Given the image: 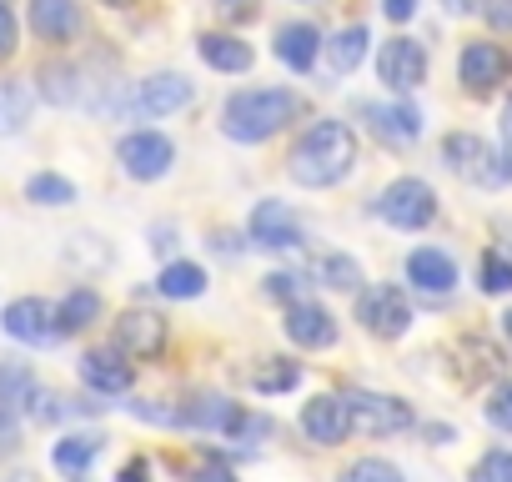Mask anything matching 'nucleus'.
<instances>
[{"label": "nucleus", "mask_w": 512, "mask_h": 482, "mask_svg": "<svg viewBox=\"0 0 512 482\" xmlns=\"http://www.w3.org/2000/svg\"><path fill=\"white\" fill-rule=\"evenodd\" d=\"M81 382L101 397H126L131 392V357H121L116 347H96L81 357Z\"/></svg>", "instance_id": "nucleus-17"}, {"label": "nucleus", "mask_w": 512, "mask_h": 482, "mask_svg": "<svg viewBox=\"0 0 512 482\" xmlns=\"http://www.w3.org/2000/svg\"><path fill=\"white\" fill-rule=\"evenodd\" d=\"M31 111H36V91L26 81H0V136L26 131Z\"/></svg>", "instance_id": "nucleus-21"}, {"label": "nucleus", "mask_w": 512, "mask_h": 482, "mask_svg": "<svg viewBox=\"0 0 512 482\" xmlns=\"http://www.w3.org/2000/svg\"><path fill=\"white\" fill-rule=\"evenodd\" d=\"M191 482H236V477H231L226 467H216V462H206V467H196V472H191Z\"/></svg>", "instance_id": "nucleus-38"}, {"label": "nucleus", "mask_w": 512, "mask_h": 482, "mask_svg": "<svg viewBox=\"0 0 512 482\" xmlns=\"http://www.w3.org/2000/svg\"><path fill=\"white\" fill-rule=\"evenodd\" d=\"M116 482H151V467H146V457H136V462H126V467L116 472Z\"/></svg>", "instance_id": "nucleus-37"}, {"label": "nucleus", "mask_w": 512, "mask_h": 482, "mask_svg": "<svg viewBox=\"0 0 512 482\" xmlns=\"http://www.w3.org/2000/svg\"><path fill=\"white\" fill-rule=\"evenodd\" d=\"M287 337H292L297 347H307V352H322V347L337 342V317H332L322 302L297 297V302H287Z\"/></svg>", "instance_id": "nucleus-15"}, {"label": "nucleus", "mask_w": 512, "mask_h": 482, "mask_svg": "<svg viewBox=\"0 0 512 482\" xmlns=\"http://www.w3.org/2000/svg\"><path fill=\"white\" fill-rule=\"evenodd\" d=\"M312 277L327 282V287H337V292H362V267H357L352 257H337V252L317 257V262H312Z\"/></svg>", "instance_id": "nucleus-26"}, {"label": "nucleus", "mask_w": 512, "mask_h": 482, "mask_svg": "<svg viewBox=\"0 0 512 482\" xmlns=\"http://www.w3.org/2000/svg\"><path fill=\"white\" fill-rule=\"evenodd\" d=\"M216 11H221V16H241V21H246V16H256L251 0H216Z\"/></svg>", "instance_id": "nucleus-39"}, {"label": "nucleus", "mask_w": 512, "mask_h": 482, "mask_svg": "<svg viewBox=\"0 0 512 482\" xmlns=\"http://www.w3.org/2000/svg\"><path fill=\"white\" fill-rule=\"evenodd\" d=\"M26 201H36V206H71L76 186L66 176H56V171H41V176L26 181Z\"/></svg>", "instance_id": "nucleus-27"}, {"label": "nucleus", "mask_w": 512, "mask_h": 482, "mask_svg": "<svg viewBox=\"0 0 512 482\" xmlns=\"http://www.w3.org/2000/svg\"><path fill=\"white\" fill-rule=\"evenodd\" d=\"M502 327H507V337H512V312H507V317H502Z\"/></svg>", "instance_id": "nucleus-44"}, {"label": "nucleus", "mask_w": 512, "mask_h": 482, "mask_svg": "<svg viewBox=\"0 0 512 482\" xmlns=\"http://www.w3.org/2000/svg\"><path fill=\"white\" fill-rule=\"evenodd\" d=\"M382 11H387V21H392V26H402V21H412L417 0H382Z\"/></svg>", "instance_id": "nucleus-36"}, {"label": "nucleus", "mask_w": 512, "mask_h": 482, "mask_svg": "<svg viewBox=\"0 0 512 482\" xmlns=\"http://www.w3.org/2000/svg\"><path fill=\"white\" fill-rule=\"evenodd\" d=\"M302 382V367L297 362H287V357H272L267 367H256V392H292Z\"/></svg>", "instance_id": "nucleus-28"}, {"label": "nucleus", "mask_w": 512, "mask_h": 482, "mask_svg": "<svg viewBox=\"0 0 512 482\" xmlns=\"http://www.w3.org/2000/svg\"><path fill=\"white\" fill-rule=\"evenodd\" d=\"M352 166H357V131L347 121H312L287 151V176L307 191H327L347 181Z\"/></svg>", "instance_id": "nucleus-1"}, {"label": "nucleus", "mask_w": 512, "mask_h": 482, "mask_svg": "<svg viewBox=\"0 0 512 482\" xmlns=\"http://www.w3.org/2000/svg\"><path fill=\"white\" fill-rule=\"evenodd\" d=\"M116 161L131 181H161L176 161V146L161 131H131V136L116 141Z\"/></svg>", "instance_id": "nucleus-8"}, {"label": "nucleus", "mask_w": 512, "mask_h": 482, "mask_svg": "<svg viewBox=\"0 0 512 482\" xmlns=\"http://www.w3.org/2000/svg\"><path fill=\"white\" fill-rule=\"evenodd\" d=\"M101 6H111V11H126V6H136V0H101Z\"/></svg>", "instance_id": "nucleus-42"}, {"label": "nucleus", "mask_w": 512, "mask_h": 482, "mask_svg": "<svg viewBox=\"0 0 512 482\" xmlns=\"http://www.w3.org/2000/svg\"><path fill=\"white\" fill-rule=\"evenodd\" d=\"M0 6H6V0H0Z\"/></svg>", "instance_id": "nucleus-46"}, {"label": "nucleus", "mask_w": 512, "mask_h": 482, "mask_svg": "<svg viewBox=\"0 0 512 482\" xmlns=\"http://www.w3.org/2000/svg\"><path fill=\"white\" fill-rule=\"evenodd\" d=\"M482 292H492V297L512 292V262L502 252H482Z\"/></svg>", "instance_id": "nucleus-30"}, {"label": "nucleus", "mask_w": 512, "mask_h": 482, "mask_svg": "<svg viewBox=\"0 0 512 482\" xmlns=\"http://www.w3.org/2000/svg\"><path fill=\"white\" fill-rule=\"evenodd\" d=\"M337 482H407V477H402V467H392L387 457H357Z\"/></svg>", "instance_id": "nucleus-29"}, {"label": "nucleus", "mask_w": 512, "mask_h": 482, "mask_svg": "<svg viewBox=\"0 0 512 482\" xmlns=\"http://www.w3.org/2000/svg\"><path fill=\"white\" fill-rule=\"evenodd\" d=\"M502 156H507V166H512V101H507V111H502Z\"/></svg>", "instance_id": "nucleus-40"}, {"label": "nucleus", "mask_w": 512, "mask_h": 482, "mask_svg": "<svg viewBox=\"0 0 512 482\" xmlns=\"http://www.w3.org/2000/svg\"><path fill=\"white\" fill-rule=\"evenodd\" d=\"M367 26H347V31H337L332 41H327V61H332V71H342V76H352L362 61H367Z\"/></svg>", "instance_id": "nucleus-24"}, {"label": "nucleus", "mask_w": 512, "mask_h": 482, "mask_svg": "<svg viewBox=\"0 0 512 482\" xmlns=\"http://www.w3.org/2000/svg\"><path fill=\"white\" fill-rule=\"evenodd\" d=\"M56 317H61V332H66V337H71V332H86V327L101 317V292H91V287L66 292V302L56 307Z\"/></svg>", "instance_id": "nucleus-25"}, {"label": "nucleus", "mask_w": 512, "mask_h": 482, "mask_svg": "<svg viewBox=\"0 0 512 482\" xmlns=\"http://www.w3.org/2000/svg\"><path fill=\"white\" fill-rule=\"evenodd\" d=\"M196 51H201V61H206L211 71H221V76H241V71H251V46L236 41V36H226V31H206V36H196Z\"/></svg>", "instance_id": "nucleus-20"}, {"label": "nucleus", "mask_w": 512, "mask_h": 482, "mask_svg": "<svg viewBox=\"0 0 512 482\" xmlns=\"http://www.w3.org/2000/svg\"><path fill=\"white\" fill-rule=\"evenodd\" d=\"M302 432H307L317 447L347 442V437H352V407H347V397H337V392L312 397V402L302 407Z\"/></svg>", "instance_id": "nucleus-13"}, {"label": "nucleus", "mask_w": 512, "mask_h": 482, "mask_svg": "<svg viewBox=\"0 0 512 482\" xmlns=\"http://www.w3.org/2000/svg\"><path fill=\"white\" fill-rule=\"evenodd\" d=\"M442 161H447L452 176H462V181H472V186H487V191L512 181L507 156L492 151V146H487L482 136H472V131H452V136L442 141Z\"/></svg>", "instance_id": "nucleus-3"}, {"label": "nucleus", "mask_w": 512, "mask_h": 482, "mask_svg": "<svg viewBox=\"0 0 512 482\" xmlns=\"http://www.w3.org/2000/svg\"><path fill=\"white\" fill-rule=\"evenodd\" d=\"M0 327H6L11 342H26V347H51L61 342V317L46 297H16L6 312H0Z\"/></svg>", "instance_id": "nucleus-7"}, {"label": "nucleus", "mask_w": 512, "mask_h": 482, "mask_svg": "<svg viewBox=\"0 0 512 482\" xmlns=\"http://www.w3.org/2000/svg\"><path fill=\"white\" fill-rule=\"evenodd\" d=\"M472 482H512V452H507V447L482 452L477 467H472Z\"/></svg>", "instance_id": "nucleus-31"}, {"label": "nucleus", "mask_w": 512, "mask_h": 482, "mask_svg": "<svg viewBox=\"0 0 512 482\" xmlns=\"http://www.w3.org/2000/svg\"><path fill=\"white\" fill-rule=\"evenodd\" d=\"M96 452H101V437H91V432H71V437H61V442L51 447V462H56V472L81 477V472L96 462Z\"/></svg>", "instance_id": "nucleus-23"}, {"label": "nucleus", "mask_w": 512, "mask_h": 482, "mask_svg": "<svg viewBox=\"0 0 512 482\" xmlns=\"http://www.w3.org/2000/svg\"><path fill=\"white\" fill-rule=\"evenodd\" d=\"M347 407H352V432L362 437H397L412 427V407L387 392H352Z\"/></svg>", "instance_id": "nucleus-9"}, {"label": "nucleus", "mask_w": 512, "mask_h": 482, "mask_svg": "<svg viewBox=\"0 0 512 482\" xmlns=\"http://www.w3.org/2000/svg\"><path fill=\"white\" fill-rule=\"evenodd\" d=\"M377 76H382L397 96H402V91H417V86L427 81V51H422V41H412V36L387 41L382 56H377Z\"/></svg>", "instance_id": "nucleus-11"}, {"label": "nucleus", "mask_w": 512, "mask_h": 482, "mask_svg": "<svg viewBox=\"0 0 512 482\" xmlns=\"http://www.w3.org/2000/svg\"><path fill=\"white\" fill-rule=\"evenodd\" d=\"M277 61L282 66H292V71H312L317 66V51H322V31L312 26V21H287V26H277Z\"/></svg>", "instance_id": "nucleus-19"}, {"label": "nucleus", "mask_w": 512, "mask_h": 482, "mask_svg": "<svg viewBox=\"0 0 512 482\" xmlns=\"http://www.w3.org/2000/svg\"><path fill=\"white\" fill-rule=\"evenodd\" d=\"M487 422H492L497 432H512V377L492 387V397H487Z\"/></svg>", "instance_id": "nucleus-32"}, {"label": "nucleus", "mask_w": 512, "mask_h": 482, "mask_svg": "<svg viewBox=\"0 0 512 482\" xmlns=\"http://www.w3.org/2000/svg\"><path fill=\"white\" fill-rule=\"evenodd\" d=\"M472 6V0H447V11H467Z\"/></svg>", "instance_id": "nucleus-43"}, {"label": "nucleus", "mask_w": 512, "mask_h": 482, "mask_svg": "<svg viewBox=\"0 0 512 482\" xmlns=\"http://www.w3.org/2000/svg\"><path fill=\"white\" fill-rule=\"evenodd\" d=\"M482 16L492 31H512V0H482Z\"/></svg>", "instance_id": "nucleus-34"}, {"label": "nucleus", "mask_w": 512, "mask_h": 482, "mask_svg": "<svg viewBox=\"0 0 512 482\" xmlns=\"http://www.w3.org/2000/svg\"><path fill=\"white\" fill-rule=\"evenodd\" d=\"M457 81H462V91L467 96H492V91H502L507 81H512V51L507 46H497V41H472V46H462V56H457Z\"/></svg>", "instance_id": "nucleus-5"}, {"label": "nucleus", "mask_w": 512, "mask_h": 482, "mask_svg": "<svg viewBox=\"0 0 512 482\" xmlns=\"http://www.w3.org/2000/svg\"><path fill=\"white\" fill-rule=\"evenodd\" d=\"M302 6H312V0H302Z\"/></svg>", "instance_id": "nucleus-45"}, {"label": "nucleus", "mask_w": 512, "mask_h": 482, "mask_svg": "<svg viewBox=\"0 0 512 482\" xmlns=\"http://www.w3.org/2000/svg\"><path fill=\"white\" fill-rule=\"evenodd\" d=\"M302 116V96L287 86H256V91H236L221 106V131L241 146H256L277 131H287Z\"/></svg>", "instance_id": "nucleus-2"}, {"label": "nucleus", "mask_w": 512, "mask_h": 482, "mask_svg": "<svg viewBox=\"0 0 512 482\" xmlns=\"http://www.w3.org/2000/svg\"><path fill=\"white\" fill-rule=\"evenodd\" d=\"M246 231H251V247H267V252H292V247H302V226H297V216H292L282 201H256Z\"/></svg>", "instance_id": "nucleus-14"}, {"label": "nucleus", "mask_w": 512, "mask_h": 482, "mask_svg": "<svg viewBox=\"0 0 512 482\" xmlns=\"http://www.w3.org/2000/svg\"><path fill=\"white\" fill-rule=\"evenodd\" d=\"M267 297L297 302V277H292V272H272V277H267Z\"/></svg>", "instance_id": "nucleus-35"}, {"label": "nucleus", "mask_w": 512, "mask_h": 482, "mask_svg": "<svg viewBox=\"0 0 512 482\" xmlns=\"http://www.w3.org/2000/svg\"><path fill=\"white\" fill-rule=\"evenodd\" d=\"M407 282L422 292V297H452L457 292V262L447 257V252H437V247H417L412 257H407Z\"/></svg>", "instance_id": "nucleus-16"}, {"label": "nucleus", "mask_w": 512, "mask_h": 482, "mask_svg": "<svg viewBox=\"0 0 512 482\" xmlns=\"http://www.w3.org/2000/svg\"><path fill=\"white\" fill-rule=\"evenodd\" d=\"M357 322H362L372 337L397 342V337H407V327H412V302H407L397 287H387V282L362 287V292H357Z\"/></svg>", "instance_id": "nucleus-6"}, {"label": "nucleus", "mask_w": 512, "mask_h": 482, "mask_svg": "<svg viewBox=\"0 0 512 482\" xmlns=\"http://www.w3.org/2000/svg\"><path fill=\"white\" fill-rule=\"evenodd\" d=\"M377 216H382L387 226H397V231H422V226H432V216H437V196H432L427 181L397 176V181L377 196Z\"/></svg>", "instance_id": "nucleus-4"}, {"label": "nucleus", "mask_w": 512, "mask_h": 482, "mask_svg": "<svg viewBox=\"0 0 512 482\" xmlns=\"http://www.w3.org/2000/svg\"><path fill=\"white\" fill-rule=\"evenodd\" d=\"M31 31L46 46H71L81 36V6L76 0H31Z\"/></svg>", "instance_id": "nucleus-18"}, {"label": "nucleus", "mask_w": 512, "mask_h": 482, "mask_svg": "<svg viewBox=\"0 0 512 482\" xmlns=\"http://www.w3.org/2000/svg\"><path fill=\"white\" fill-rule=\"evenodd\" d=\"M21 46V26H16V11L11 6H0V66H6Z\"/></svg>", "instance_id": "nucleus-33"}, {"label": "nucleus", "mask_w": 512, "mask_h": 482, "mask_svg": "<svg viewBox=\"0 0 512 482\" xmlns=\"http://www.w3.org/2000/svg\"><path fill=\"white\" fill-rule=\"evenodd\" d=\"M111 347L131 362H151L166 352V317L156 312H121L111 327Z\"/></svg>", "instance_id": "nucleus-10"}, {"label": "nucleus", "mask_w": 512, "mask_h": 482, "mask_svg": "<svg viewBox=\"0 0 512 482\" xmlns=\"http://www.w3.org/2000/svg\"><path fill=\"white\" fill-rule=\"evenodd\" d=\"M156 292L171 297V302H191V297L206 292V272L196 262H166L161 277H156Z\"/></svg>", "instance_id": "nucleus-22"}, {"label": "nucleus", "mask_w": 512, "mask_h": 482, "mask_svg": "<svg viewBox=\"0 0 512 482\" xmlns=\"http://www.w3.org/2000/svg\"><path fill=\"white\" fill-rule=\"evenodd\" d=\"M171 236H176L171 226H156V231H151V247H156V252H171V247H176V241H171Z\"/></svg>", "instance_id": "nucleus-41"}, {"label": "nucleus", "mask_w": 512, "mask_h": 482, "mask_svg": "<svg viewBox=\"0 0 512 482\" xmlns=\"http://www.w3.org/2000/svg\"><path fill=\"white\" fill-rule=\"evenodd\" d=\"M362 116L382 146H412L422 136V111L407 101H362Z\"/></svg>", "instance_id": "nucleus-12"}]
</instances>
